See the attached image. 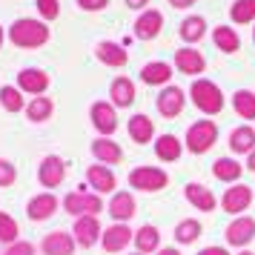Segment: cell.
<instances>
[{"instance_id":"obj_1","label":"cell","mask_w":255,"mask_h":255,"mask_svg":"<svg viewBox=\"0 0 255 255\" xmlns=\"http://www.w3.org/2000/svg\"><path fill=\"white\" fill-rule=\"evenodd\" d=\"M9 40L20 49H37L49 40V26L35 17H20L9 29Z\"/></svg>"},{"instance_id":"obj_2","label":"cell","mask_w":255,"mask_h":255,"mask_svg":"<svg viewBox=\"0 0 255 255\" xmlns=\"http://www.w3.org/2000/svg\"><path fill=\"white\" fill-rule=\"evenodd\" d=\"M189 92H192V101H195V106L204 115H218L224 109V95H221V89L212 81H195Z\"/></svg>"},{"instance_id":"obj_3","label":"cell","mask_w":255,"mask_h":255,"mask_svg":"<svg viewBox=\"0 0 255 255\" xmlns=\"http://www.w3.org/2000/svg\"><path fill=\"white\" fill-rule=\"evenodd\" d=\"M215 140H218V127L212 121H198L186 132V149L192 155H204L215 146Z\"/></svg>"},{"instance_id":"obj_4","label":"cell","mask_w":255,"mask_h":255,"mask_svg":"<svg viewBox=\"0 0 255 255\" xmlns=\"http://www.w3.org/2000/svg\"><path fill=\"white\" fill-rule=\"evenodd\" d=\"M166 184H169V175L158 166H138V169L129 172V186L140 189V192H158Z\"/></svg>"},{"instance_id":"obj_5","label":"cell","mask_w":255,"mask_h":255,"mask_svg":"<svg viewBox=\"0 0 255 255\" xmlns=\"http://www.w3.org/2000/svg\"><path fill=\"white\" fill-rule=\"evenodd\" d=\"M63 209L75 215V218H83V215H95L98 218V212L104 209V201L101 195H89V192H72V195L63 198Z\"/></svg>"},{"instance_id":"obj_6","label":"cell","mask_w":255,"mask_h":255,"mask_svg":"<svg viewBox=\"0 0 255 255\" xmlns=\"http://www.w3.org/2000/svg\"><path fill=\"white\" fill-rule=\"evenodd\" d=\"M72 235H75V244H81V247H95V244L101 241V235H104V230H101V224H98V218L95 215H83V218L75 221V227H72Z\"/></svg>"},{"instance_id":"obj_7","label":"cell","mask_w":255,"mask_h":255,"mask_svg":"<svg viewBox=\"0 0 255 255\" xmlns=\"http://www.w3.org/2000/svg\"><path fill=\"white\" fill-rule=\"evenodd\" d=\"M224 238H227V244H232V247H247V244L255 238V218H250V215H238V218L227 227Z\"/></svg>"},{"instance_id":"obj_8","label":"cell","mask_w":255,"mask_h":255,"mask_svg":"<svg viewBox=\"0 0 255 255\" xmlns=\"http://www.w3.org/2000/svg\"><path fill=\"white\" fill-rule=\"evenodd\" d=\"M250 204H253V189L244 186V184L230 186L224 192V198H221V207H224V212H230V215H241Z\"/></svg>"},{"instance_id":"obj_9","label":"cell","mask_w":255,"mask_h":255,"mask_svg":"<svg viewBox=\"0 0 255 255\" xmlns=\"http://www.w3.org/2000/svg\"><path fill=\"white\" fill-rule=\"evenodd\" d=\"M63 175H66V163L60 161L58 155H49V158H43L40 169H37V181L46 189H55V186L63 184Z\"/></svg>"},{"instance_id":"obj_10","label":"cell","mask_w":255,"mask_h":255,"mask_svg":"<svg viewBox=\"0 0 255 255\" xmlns=\"http://www.w3.org/2000/svg\"><path fill=\"white\" fill-rule=\"evenodd\" d=\"M40 250H43V255H72L75 253V235L63 232V230L49 232L46 238L40 241Z\"/></svg>"},{"instance_id":"obj_11","label":"cell","mask_w":255,"mask_h":255,"mask_svg":"<svg viewBox=\"0 0 255 255\" xmlns=\"http://www.w3.org/2000/svg\"><path fill=\"white\" fill-rule=\"evenodd\" d=\"M132 241H135V232L129 230L127 224H112V227L101 235V244H104L106 253H121V250L129 247Z\"/></svg>"},{"instance_id":"obj_12","label":"cell","mask_w":255,"mask_h":255,"mask_svg":"<svg viewBox=\"0 0 255 255\" xmlns=\"http://www.w3.org/2000/svg\"><path fill=\"white\" fill-rule=\"evenodd\" d=\"M186 106V95L181 92V86H166L161 95H158V112L163 118H175L181 115Z\"/></svg>"},{"instance_id":"obj_13","label":"cell","mask_w":255,"mask_h":255,"mask_svg":"<svg viewBox=\"0 0 255 255\" xmlns=\"http://www.w3.org/2000/svg\"><path fill=\"white\" fill-rule=\"evenodd\" d=\"M135 212H138V204H135V195L132 192H115L112 195V201H109V215H112V221L127 224L129 218H135Z\"/></svg>"},{"instance_id":"obj_14","label":"cell","mask_w":255,"mask_h":255,"mask_svg":"<svg viewBox=\"0 0 255 255\" xmlns=\"http://www.w3.org/2000/svg\"><path fill=\"white\" fill-rule=\"evenodd\" d=\"M92 124L101 135H112L118 129V115H115V109H112V104L98 101V104L92 106Z\"/></svg>"},{"instance_id":"obj_15","label":"cell","mask_w":255,"mask_h":255,"mask_svg":"<svg viewBox=\"0 0 255 255\" xmlns=\"http://www.w3.org/2000/svg\"><path fill=\"white\" fill-rule=\"evenodd\" d=\"M17 83H20V92H32V95H43L49 89V75L43 69H20L17 75Z\"/></svg>"},{"instance_id":"obj_16","label":"cell","mask_w":255,"mask_h":255,"mask_svg":"<svg viewBox=\"0 0 255 255\" xmlns=\"http://www.w3.org/2000/svg\"><path fill=\"white\" fill-rule=\"evenodd\" d=\"M55 209H58V198L52 195V192H43V195H35L29 201L26 212H29L32 221H49L55 215Z\"/></svg>"},{"instance_id":"obj_17","label":"cell","mask_w":255,"mask_h":255,"mask_svg":"<svg viewBox=\"0 0 255 255\" xmlns=\"http://www.w3.org/2000/svg\"><path fill=\"white\" fill-rule=\"evenodd\" d=\"M175 66L184 72V75H201L204 72V66H207V60H204V55L198 52V49H178L175 52Z\"/></svg>"},{"instance_id":"obj_18","label":"cell","mask_w":255,"mask_h":255,"mask_svg":"<svg viewBox=\"0 0 255 255\" xmlns=\"http://www.w3.org/2000/svg\"><path fill=\"white\" fill-rule=\"evenodd\" d=\"M184 195H186V201H189L195 209H201V212H212L215 204H218L215 195H212L204 184H186L184 186Z\"/></svg>"},{"instance_id":"obj_19","label":"cell","mask_w":255,"mask_h":255,"mask_svg":"<svg viewBox=\"0 0 255 255\" xmlns=\"http://www.w3.org/2000/svg\"><path fill=\"white\" fill-rule=\"evenodd\" d=\"M163 26V14L155 12V9H149V12H143L135 20V37H140V40H152V37L161 32Z\"/></svg>"},{"instance_id":"obj_20","label":"cell","mask_w":255,"mask_h":255,"mask_svg":"<svg viewBox=\"0 0 255 255\" xmlns=\"http://www.w3.org/2000/svg\"><path fill=\"white\" fill-rule=\"evenodd\" d=\"M95 55H98V60L106 63V66H127V60H129V55L124 52V46H118V43H112V40L98 43Z\"/></svg>"},{"instance_id":"obj_21","label":"cell","mask_w":255,"mask_h":255,"mask_svg":"<svg viewBox=\"0 0 255 255\" xmlns=\"http://www.w3.org/2000/svg\"><path fill=\"white\" fill-rule=\"evenodd\" d=\"M155 135V124L149 121V115H132L129 118V138L135 143H149Z\"/></svg>"},{"instance_id":"obj_22","label":"cell","mask_w":255,"mask_h":255,"mask_svg":"<svg viewBox=\"0 0 255 255\" xmlns=\"http://www.w3.org/2000/svg\"><path fill=\"white\" fill-rule=\"evenodd\" d=\"M86 181H89L92 189H98V192H112L115 184H118L109 166H89V169H86Z\"/></svg>"},{"instance_id":"obj_23","label":"cell","mask_w":255,"mask_h":255,"mask_svg":"<svg viewBox=\"0 0 255 255\" xmlns=\"http://www.w3.org/2000/svg\"><path fill=\"white\" fill-rule=\"evenodd\" d=\"M230 149L238 155H250L255 149V129L253 127H238L230 135Z\"/></svg>"},{"instance_id":"obj_24","label":"cell","mask_w":255,"mask_h":255,"mask_svg":"<svg viewBox=\"0 0 255 255\" xmlns=\"http://www.w3.org/2000/svg\"><path fill=\"white\" fill-rule=\"evenodd\" d=\"M92 155H95L101 163H118L121 158H124L121 146H118L115 140H106V138L92 140Z\"/></svg>"},{"instance_id":"obj_25","label":"cell","mask_w":255,"mask_h":255,"mask_svg":"<svg viewBox=\"0 0 255 255\" xmlns=\"http://www.w3.org/2000/svg\"><path fill=\"white\" fill-rule=\"evenodd\" d=\"M158 244H161V232L158 227H152V224H143L138 232H135V247H138V253H155L158 250Z\"/></svg>"},{"instance_id":"obj_26","label":"cell","mask_w":255,"mask_h":255,"mask_svg":"<svg viewBox=\"0 0 255 255\" xmlns=\"http://www.w3.org/2000/svg\"><path fill=\"white\" fill-rule=\"evenodd\" d=\"M140 78H143V83H149V86H158V83H169V78H172V66L169 63H146L143 69H140Z\"/></svg>"},{"instance_id":"obj_27","label":"cell","mask_w":255,"mask_h":255,"mask_svg":"<svg viewBox=\"0 0 255 255\" xmlns=\"http://www.w3.org/2000/svg\"><path fill=\"white\" fill-rule=\"evenodd\" d=\"M109 95H112V104L115 106H129L135 101V83L129 78H118V81H112Z\"/></svg>"},{"instance_id":"obj_28","label":"cell","mask_w":255,"mask_h":255,"mask_svg":"<svg viewBox=\"0 0 255 255\" xmlns=\"http://www.w3.org/2000/svg\"><path fill=\"white\" fill-rule=\"evenodd\" d=\"M232 106H235V112H238L244 121H253L255 118V92L238 89V92L232 95Z\"/></svg>"},{"instance_id":"obj_29","label":"cell","mask_w":255,"mask_h":255,"mask_svg":"<svg viewBox=\"0 0 255 255\" xmlns=\"http://www.w3.org/2000/svg\"><path fill=\"white\" fill-rule=\"evenodd\" d=\"M155 152H158L161 161H178L181 158V140L175 135H161L158 143H155Z\"/></svg>"},{"instance_id":"obj_30","label":"cell","mask_w":255,"mask_h":255,"mask_svg":"<svg viewBox=\"0 0 255 255\" xmlns=\"http://www.w3.org/2000/svg\"><path fill=\"white\" fill-rule=\"evenodd\" d=\"M212 172H215L218 181H238L244 172V166L238 161H232V158H218L215 166H212Z\"/></svg>"},{"instance_id":"obj_31","label":"cell","mask_w":255,"mask_h":255,"mask_svg":"<svg viewBox=\"0 0 255 255\" xmlns=\"http://www.w3.org/2000/svg\"><path fill=\"white\" fill-rule=\"evenodd\" d=\"M212 40H215V46L221 49V52H238V46H241V40H238V35L232 32V29H227V26H215V32H212Z\"/></svg>"},{"instance_id":"obj_32","label":"cell","mask_w":255,"mask_h":255,"mask_svg":"<svg viewBox=\"0 0 255 255\" xmlns=\"http://www.w3.org/2000/svg\"><path fill=\"white\" fill-rule=\"evenodd\" d=\"M198 235H201V221L195 218H186L175 227V241L178 244H195Z\"/></svg>"},{"instance_id":"obj_33","label":"cell","mask_w":255,"mask_h":255,"mask_svg":"<svg viewBox=\"0 0 255 255\" xmlns=\"http://www.w3.org/2000/svg\"><path fill=\"white\" fill-rule=\"evenodd\" d=\"M204 29H207L204 17H186L184 23H181V37H184L186 43H195V40L204 37Z\"/></svg>"},{"instance_id":"obj_34","label":"cell","mask_w":255,"mask_h":255,"mask_svg":"<svg viewBox=\"0 0 255 255\" xmlns=\"http://www.w3.org/2000/svg\"><path fill=\"white\" fill-rule=\"evenodd\" d=\"M230 17L235 23H250L255 20V0H235L230 9Z\"/></svg>"},{"instance_id":"obj_35","label":"cell","mask_w":255,"mask_h":255,"mask_svg":"<svg viewBox=\"0 0 255 255\" xmlns=\"http://www.w3.org/2000/svg\"><path fill=\"white\" fill-rule=\"evenodd\" d=\"M17 235H20L17 221H14L9 212H0V241L3 244H14L17 241Z\"/></svg>"},{"instance_id":"obj_36","label":"cell","mask_w":255,"mask_h":255,"mask_svg":"<svg viewBox=\"0 0 255 255\" xmlns=\"http://www.w3.org/2000/svg\"><path fill=\"white\" fill-rule=\"evenodd\" d=\"M26 112H29V121H35V124L49 121V115H52V101H49V98H35Z\"/></svg>"},{"instance_id":"obj_37","label":"cell","mask_w":255,"mask_h":255,"mask_svg":"<svg viewBox=\"0 0 255 255\" xmlns=\"http://www.w3.org/2000/svg\"><path fill=\"white\" fill-rule=\"evenodd\" d=\"M0 104L6 106L9 112H20V109H23L20 89H17V86H3V89H0Z\"/></svg>"},{"instance_id":"obj_38","label":"cell","mask_w":255,"mask_h":255,"mask_svg":"<svg viewBox=\"0 0 255 255\" xmlns=\"http://www.w3.org/2000/svg\"><path fill=\"white\" fill-rule=\"evenodd\" d=\"M37 12L43 14V23L46 20H55L60 14V3L58 0H37Z\"/></svg>"},{"instance_id":"obj_39","label":"cell","mask_w":255,"mask_h":255,"mask_svg":"<svg viewBox=\"0 0 255 255\" xmlns=\"http://www.w3.org/2000/svg\"><path fill=\"white\" fill-rule=\"evenodd\" d=\"M14 178H17V169L9 161H0V186H12Z\"/></svg>"},{"instance_id":"obj_40","label":"cell","mask_w":255,"mask_h":255,"mask_svg":"<svg viewBox=\"0 0 255 255\" xmlns=\"http://www.w3.org/2000/svg\"><path fill=\"white\" fill-rule=\"evenodd\" d=\"M3 255H35V247L29 241H14V244H9V250Z\"/></svg>"},{"instance_id":"obj_41","label":"cell","mask_w":255,"mask_h":255,"mask_svg":"<svg viewBox=\"0 0 255 255\" xmlns=\"http://www.w3.org/2000/svg\"><path fill=\"white\" fill-rule=\"evenodd\" d=\"M78 6L86 9V12H101V9L109 6V0H78Z\"/></svg>"},{"instance_id":"obj_42","label":"cell","mask_w":255,"mask_h":255,"mask_svg":"<svg viewBox=\"0 0 255 255\" xmlns=\"http://www.w3.org/2000/svg\"><path fill=\"white\" fill-rule=\"evenodd\" d=\"M198 255H230V253H227L224 247H204Z\"/></svg>"},{"instance_id":"obj_43","label":"cell","mask_w":255,"mask_h":255,"mask_svg":"<svg viewBox=\"0 0 255 255\" xmlns=\"http://www.w3.org/2000/svg\"><path fill=\"white\" fill-rule=\"evenodd\" d=\"M169 6H175V9H189V6H195V0H169Z\"/></svg>"},{"instance_id":"obj_44","label":"cell","mask_w":255,"mask_h":255,"mask_svg":"<svg viewBox=\"0 0 255 255\" xmlns=\"http://www.w3.org/2000/svg\"><path fill=\"white\" fill-rule=\"evenodd\" d=\"M146 3H149V0H127V6H129V9H143Z\"/></svg>"},{"instance_id":"obj_45","label":"cell","mask_w":255,"mask_h":255,"mask_svg":"<svg viewBox=\"0 0 255 255\" xmlns=\"http://www.w3.org/2000/svg\"><path fill=\"white\" fill-rule=\"evenodd\" d=\"M247 169H250V172H255V149L247 155Z\"/></svg>"},{"instance_id":"obj_46","label":"cell","mask_w":255,"mask_h":255,"mask_svg":"<svg viewBox=\"0 0 255 255\" xmlns=\"http://www.w3.org/2000/svg\"><path fill=\"white\" fill-rule=\"evenodd\" d=\"M158 255H181L175 247H163V250H158Z\"/></svg>"},{"instance_id":"obj_47","label":"cell","mask_w":255,"mask_h":255,"mask_svg":"<svg viewBox=\"0 0 255 255\" xmlns=\"http://www.w3.org/2000/svg\"><path fill=\"white\" fill-rule=\"evenodd\" d=\"M238 255H253V253H250V250H241V253H238Z\"/></svg>"},{"instance_id":"obj_48","label":"cell","mask_w":255,"mask_h":255,"mask_svg":"<svg viewBox=\"0 0 255 255\" xmlns=\"http://www.w3.org/2000/svg\"><path fill=\"white\" fill-rule=\"evenodd\" d=\"M0 46H3V26H0Z\"/></svg>"},{"instance_id":"obj_49","label":"cell","mask_w":255,"mask_h":255,"mask_svg":"<svg viewBox=\"0 0 255 255\" xmlns=\"http://www.w3.org/2000/svg\"><path fill=\"white\" fill-rule=\"evenodd\" d=\"M253 40H255V29H253Z\"/></svg>"},{"instance_id":"obj_50","label":"cell","mask_w":255,"mask_h":255,"mask_svg":"<svg viewBox=\"0 0 255 255\" xmlns=\"http://www.w3.org/2000/svg\"><path fill=\"white\" fill-rule=\"evenodd\" d=\"M132 255H143V253H132Z\"/></svg>"}]
</instances>
